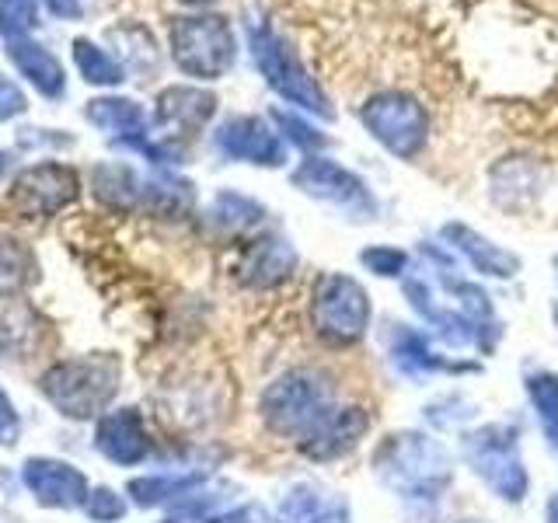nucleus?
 <instances>
[{
    "label": "nucleus",
    "instance_id": "nucleus-1",
    "mask_svg": "<svg viewBox=\"0 0 558 523\" xmlns=\"http://www.w3.org/2000/svg\"><path fill=\"white\" fill-rule=\"evenodd\" d=\"M171 57L182 74L199 81H217L234 66L238 46L234 32L220 14L171 17Z\"/></svg>",
    "mask_w": 558,
    "mask_h": 523
},
{
    "label": "nucleus",
    "instance_id": "nucleus-2",
    "mask_svg": "<svg viewBox=\"0 0 558 523\" xmlns=\"http://www.w3.org/2000/svg\"><path fill=\"white\" fill-rule=\"evenodd\" d=\"M248 42H252V57H255V66L262 70V77L269 81V87L276 95H283L287 101L301 105L304 112H314L322 119H331V105L325 98V92L314 77L304 70V63L296 60V52L279 39V35L269 28V25H248Z\"/></svg>",
    "mask_w": 558,
    "mask_h": 523
},
{
    "label": "nucleus",
    "instance_id": "nucleus-3",
    "mask_svg": "<svg viewBox=\"0 0 558 523\" xmlns=\"http://www.w3.org/2000/svg\"><path fill=\"white\" fill-rule=\"evenodd\" d=\"M363 126L374 133L377 144H384L398 157H415L426 147L429 119L412 95L380 92L363 105Z\"/></svg>",
    "mask_w": 558,
    "mask_h": 523
},
{
    "label": "nucleus",
    "instance_id": "nucleus-4",
    "mask_svg": "<svg viewBox=\"0 0 558 523\" xmlns=\"http://www.w3.org/2000/svg\"><path fill=\"white\" fill-rule=\"evenodd\" d=\"M314 318L328 339L353 342L363 336L366 321H371V304L356 279L349 276H322L314 287Z\"/></svg>",
    "mask_w": 558,
    "mask_h": 523
},
{
    "label": "nucleus",
    "instance_id": "nucleus-5",
    "mask_svg": "<svg viewBox=\"0 0 558 523\" xmlns=\"http://www.w3.org/2000/svg\"><path fill=\"white\" fill-rule=\"evenodd\" d=\"M293 182L301 185L307 196L345 209L353 220L374 217V199H371V192H366V185L356 179L353 171L331 165V161H325V157H307V161L301 165V171L293 174Z\"/></svg>",
    "mask_w": 558,
    "mask_h": 523
},
{
    "label": "nucleus",
    "instance_id": "nucleus-6",
    "mask_svg": "<svg viewBox=\"0 0 558 523\" xmlns=\"http://www.w3.org/2000/svg\"><path fill=\"white\" fill-rule=\"evenodd\" d=\"M217 147L227 157H238V161H252L266 168L283 165V144H279V136L266 126V119L255 115L227 119L217 133Z\"/></svg>",
    "mask_w": 558,
    "mask_h": 523
},
{
    "label": "nucleus",
    "instance_id": "nucleus-7",
    "mask_svg": "<svg viewBox=\"0 0 558 523\" xmlns=\"http://www.w3.org/2000/svg\"><path fill=\"white\" fill-rule=\"evenodd\" d=\"M77 192V174L70 168L60 165H43V168H32L28 174L14 182V199L25 203V209H39V214H52L60 209L63 203L74 199Z\"/></svg>",
    "mask_w": 558,
    "mask_h": 523
},
{
    "label": "nucleus",
    "instance_id": "nucleus-8",
    "mask_svg": "<svg viewBox=\"0 0 558 523\" xmlns=\"http://www.w3.org/2000/svg\"><path fill=\"white\" fill-rule=\"evenodd\" d=\"M493 429H485L475 443H471V450H478L475 453V464H478V475H485V482L499 488V492L506 499H520L523 492V471H520V461L510 458V436L502 433V440H493Z\"/></svg>",
    "mask_w": 558,
    "mask_h": 523
},
{
    "label": "nucleus",
    "instance_id": "nucleus-9",
    "mask_svg": "<svg viewBox=\"0 0 558 523\" xmlns=\"http://www.w3.org/2000/svg\"><path fill=\"white\" fill-rule=\"evenodd\" d=\"M8 60L22 70V77H28L46 98H60L66 92V77H63L60 60L52 57L46 46L28 39V35H14V39H8Z\"/></svg>",
    "mask_w": 558,
    "mask_h": 523
},
{
    "label": "nucleus",
    "instance_id": "nucleus-10",
    "mask_svg": "<svg viewBox=\"0 0 558 523\" xmlns=\"http://www.w3.org/2000/svg\"><path fill=\"white\" fill-rule=\"evenodd\" d=\"M217 112V98L203 87H168L157 98V122L168 130H199Z\"/></svg>",
    "mask_w": 558,
    "mask_h": 523
},
{
    "label": "nucleus",
    "instance_id": "nucleus-11",
    "mask_svg": "<svg viewBox=\"0 0 558 523\" xmlns=\"http://www.w3.org/2000/svg\"><path fill=\"white\" fill-rule=\"evenodd\" d=\"M541 168L527 157H502V161L493 168V192L499 203H520V196H541Z\"/></svg>",
    "mask_w": 558,
    "mask_h": 523
},
{
    "label": "nucleus",
    "instance_id": "nucleus-12",
    "mask_svg": "<svg viewBox=\"0 0 558 523\" xmlns=\"http://www.w3.org/2000/svg\"><path fill=\"white\" fill-rule=\"evenodd\" d=\"M444 234L458 244V248L475 262V266L482 269V272H488V276H513L517 272V255H510V252H502V248H496L493 241H485V238H478L475 231H468L464 223H450V227H444Z\"/></svg>",
    "mask_w": 558,
    "mask_h": 523
},
{
    "label": "nucleus",
    "instance_id": "nucleus-13",
    "mask_svg": "<svg viewBox=\"0 0 558 523\" xmlns=\"http://www.w3.org/2000/svg\"><path fill=\"white\" fill-rule=\"evenodd\" d=\"M87 119L95 122L98 130L105 133H119V136H133L136 144V133H144V109L130 98H95L87 101Z\"/></svg>",
    "mask_w": 558,
    "mask_h": 523
},
{
    "label": "nucleus",
    "instance_id": "nucleus-14",
    "mask_svg": "<svg viewBox=\"0 0 558 523\" xmlns=\"http://www.w3.org/2000/svg\"><path fill=\"white\" fill-rule=\"evenodd\" d=\"M74 60H77V70L84 74V81H92V84H119V81H126V74H122V63L112 60L109 52L98 49L95 42H87V39L74 42Z\"/></svg>",
    "mask_w": 558,
    "mask_h": 523
},
{
    "label": "nucleus",
    "instance_id": "nucleus-15",
    "mask_svg": "<svg viewBox=\"0 0 558 523\" xmlns=\"http://www.w3.org/2000/svg\"><path fill=\"white\" fill-rule=\"evenodd\" d=\"M531 401L541 415V426L548 436H558V380L551 374H537L531 380Z\"/></svg>",
    "mask_w": 558,
    "mask_h": 523
},
{
    "label": "nucleus",
    "instance_id": "nucleus-16",
    "mask_svg": "<svg viewBox=\"0 0 558 523\" xmlns=\"http://www.w3.org/2000/svg\"><path fill=\"white\" fill-rule=\"evenodd\" d=\"M35 0H0V32L14 39V35H22L35 25Z\"/></svg>",
    "mask_w": 558,
    "mask_h": 523
},
{
    "label": "nucleus",
    "instance_id": "nucleus-17",
    "mask_svg": "<svg viewBox=\"0 0 558 523\" xmlns=\"http://www.w3.org/2000/svg\"><path fill=\"white\" fill-rule=\"evenodd\" d=\"M272 119L279 122V126H283V133L293 139V144H301L304 150H322V147H328V136H322L318 130L304 126L301 119H293L287 112H272Z\"/></svg>",
    "mask_w": 558,
    "mask_h": 523
},
{
    "label": "nucleus",
    "instance_id": "nucleus-18",
    "mask_svg": "<svg viewBox=\"0 0 558 523\" xmlns=\"http://www.w3.org/2000/svg\"><path fill=\"white\" fill-rule=\"evenodd\" d=\"M363 266L374 269L377 276H398L405 269V255L398 248H371V252H363Z\"/></svg>",
    "mask_w": 558,
    "mask_h": 523
},
{
    "label": "nucleus",
    "instance_id": "nucleus-19",
    "mask_svg": "<svg viewBox=\"0 0 558 523\" xmlns=\"http://www.w3.org/2000/svg\"><path fill=\"white\" fill-rule=\"evenodd\" d=\"M28 109V101L22 95V87H17L14 81L8 77H0V119H14V115H22Z\"/></svg>",
    "mask_w": 558,
    "mask_h": 523
},
{
    "label": "nucleus",
    "instance_id": "nucleus-20",
    "mask_svg": "<svg viewBox=\"0 0 558 523\" xmlns=\"http://www.w3.org/2000/svg\"><path fill=\"white\" fill-rule=\"evenodd\" d=\"M57 17H81V0H43Z\"/></svg>",
    "mask_w": 558,
    "mask_h": 523
},
{
    "label": "nucleus",
    "instance_id": "nucleus-21",
    "mask_svg": "<svg viewBox=\"0 0 558 523\" xmlns=\"http://www.w3.org/2000/svg\"><path fill=\"white\" fill-rule=\"evenodd\" d=\"M548 523H558V496L551 499V510H548Z\"/></svg>",
    "mask_w": 558,
    "mask_h": 523
},
{
    "label": "nucleus",
    "instance_id": "nucleus-22",
    "mask_svg": "<svg viewBox=\"0 0 558 523\" xmlns=\"http://www.w3.org/2000/svg\"><path fill=\"white\" fill-rule=\"evenodd\" d=\"M182 4H192V8H206V4H214V0H182Z\"/></svg>",
    "mask_w": 558,
    "mask_h": 523
},
{
    "label": "nucleus",
    "instance_id": "nucleus-23",
    "mask_svg": "<svg viewBox=\"0 0 558 523\" xmlns=\"http://www.w3.org/2000/svg\"><path fill=\"white\" fill-rule=\"evenodd\" d=\"M0 168H4V157H0Z\"/></svg>",
    "mask_w": 558,
    "mask_h": 523
}]
</instances>
